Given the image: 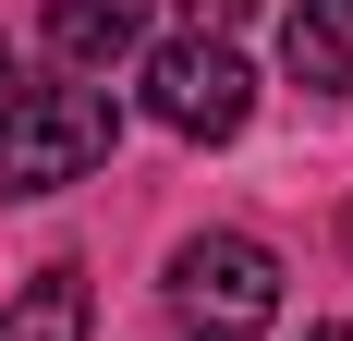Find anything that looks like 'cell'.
<instances>
[{"label": "cell", "mask_w": 353, "mask_h": 341, "mask_svg": "<svg viewBox=\"0 0 353 341\" xmlns=\"http://www.w3.org/2000/svg\"><path fill=\"white\" fill-rule=\"evenodd\" d=\"M110 146H122L110 86H25V98L0 110V195H61V183H85Z\"/></svg>", "instance_id": "1"}, {"label": "cell", "mask_w": 353, "mask_h": 341, "mask_svg": "<svg viewBox=\"0 0 353 341\" xmlns=\"http://www.w3.org/2000/svg\"><path fill=\"white\" fill-rule=\"evenodd\" d=\"M195 12H219V25H232V12H244V0H195Z\"/></svg>", "instance_id": "8"}, {"label": "cell", "mask_w": 353, "mask_h": 341, "mask_svg": "<svg viewBox=\"0 0 353 341\" xmlns=\"http://www.w3.org/2000/svg\"><path fill=\"white\" fill-rule=\"evenodd\" d=\"M85 317H98V305H85V269L61 256V269H37L25 293L0 305V341H85Z\"/></svg>", "instance_id": "6"}, {"label": "cell", "mask_w": 353, "mask_h": 341, "mask_svg": "<svg viewBox=\"0 0 353 341\" xmlns=\"http://www.w3.org/2000/svg\"><path fill=\"white\" fill-rule=\"evenodd\" d=\"M171 317L195 341H256L268 317H281V256L256 232H195V244H171Z\"/></svg>", "instance_id": "2"}, {"label": "cell", "mask_w": 353, "mask_h": 341, "mask_svg": "<svg viewBox=\"0 0 353 341\" xmlns=\"http://www.w3.org/2000/svg\"><path fill=\"white\" fill-rule=\"evenodd\" d=\"M146 110H159L183 146H219V135H244L256 73H244V49H232L219 25H195V37H159V49H146Z\"/></svg>", "instance_id": "3"}, {"label": "cell", "mask_w": 353, "mask_h": 341, "mask_svg": "<svg viewBox=\"0 0 353 341\" xmlns=\"http://www.w3.org/2000/svg\"><path fill=\"white\" fill-rule=\"evenodd\" d=\"M281 61H292V86L341 98V86H353V0H292V25H281Z\"/></svg>", "instance_id": "5"}, {"label": "cell", "mask_w": 353, "mask_h": 341, "mask_svg": "<svg viewBox=\"0 0 353 341\" xmlns=\"http://www.w3.org/2000/svg\"><path fill=\"white\" fill-rule=\"evenodd\" d=\"M12 98H25V61H12V37H0V110H12Z\"/></svg>", "instance_id": "7"}, {"label": "cell", "mask_w": 353, "mask_h": 341, "mask_svg": "<svg viewBox=\"0 0 353 341\" xmlns=\"http://www.w3.org/2000/svg\"><path fill=\"white\" fill-rule=\"evenodd\" d=\"M305 341H353V329H305Z\"/></svg>", "instance_id": "9"}, {"label": "cell", "mask_w": 353, "mask_h": 341, "mask_svg": "<svg viewBox=\"0 0 353 341\" xmlns=\"http://www.w3.org/2000/svg\"><path fill=\"white\" fill-rule=\"evenodd\" d=\"M146 49V0H49V61H73V86Z\"/></svg>", "instance_id": "4"}]
</instances>
